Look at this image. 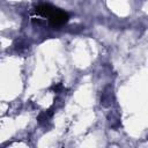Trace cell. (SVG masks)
I'll return each mask as SVG.
<instances>
[{"label":"cell","instance_id":"1","mask_svg":"<svg viewBox=\"0 0 148 148\" xmlns=\"http://www.w3.org/2000/svg\"><path fill=\"white\" fill-rule=\"evenodd\" d=\"M35 13L40 17H44V18L47 17V20L53 27H61L65 23H67L69 18V15L66 12L58 9L57 7L50 3H42L37 6L35 9Z\"/></svg>","mask_w":148,"mask_h":148},{"label":"cell","instance_id":"2","mask_svg":"<svg viewBox=\"0 0 148 148\" xmlns=\"http://www.w3.org/2000/svg\"><path fill=\"white\" fill-rule=\"evenodd\" d=\"M52 114H53L52 110H51V109H49V110H46V111L40 112V113H39V116H38V118H37V120H38L40 124L46 123V121L51 118V116H52Z\"/></svg>","mask_w":148,"mask_h":148},{"label":"cell","instance_id":"3","mask_svg":"<svg viewBox=\"0 0 148 148\" xmlns=\"http://www.w3.org/2000/svg\"><path fill=\"white\" fill-rule=\"evenodd\" d=\"M64 87H62V83H57V84H54V86H52V89L54 90V91H59L60 89H62Z\"/></svg>","mask_w":148,"mask_h":148}]
</instances>
